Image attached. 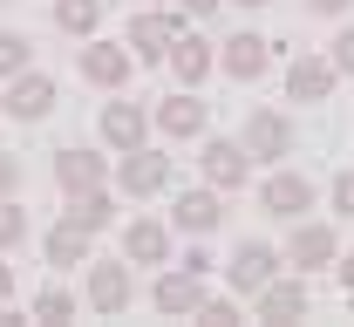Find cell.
Here are the masks:
<instances>
[{"mask_svg":"<svg viewBox=\"0 0 354 327\" xmlns=\"http://www.w3.org/2000/svg\"><path fill=\"white\" fill-rule=\"evenodd\" d=\"M239 143L252 150V164H286V150H293V123H286L279 109H252Z\"/></svg>","mask_w":354,"mask_h":327,"instance_id":"52a82bcc","label":"cell"},{"mask_svg":"<svg viewBox=\"0 0 354 327\" xmlns=\"http://www.w3.org/2000/svg\"><path fill=\"white\" fill-rule=\"evenodd\" d=\"M334 212H341V218H354V171H341V178H334Z\"/></svg>","mask_w":354,"mask_h":327,"instance_id":"83f0119b","label":"cell"},{"mask_svg":"<svg viewBox=\"0 0 354 327\" xmlns=\"http://www.w3.org/2000/svg\"><path fill=\"white\" fill-rule=\"evenodd\" d=\"M279 266H286V259H279V252H272L266 239H245V245H239V252L225 259V280H232V293H259V286L272 280Z\"/></svg>","mask_w":354,"mask_h":327,"instance_id":"ba28073f","label":"cell"},{"mask_svg":"<svg viewBox=\"0 0 354 327\" xmlns=\"http://www.w3.org/2000/svg\"><path fill=\"white\" fill-rule=\"evenodd\" d=\"M171 171H177V164L157 150V143H136V150L116 157V178H109V185H123L130 198H157V191L171 185Z\"/></svg>","mask_w":354,"mask_h":327,"instance_id":"6da1fadb","label":"cell"},{"mask_svg":"<svg viewBox=\"0 0 354 327\" xmlns=\"http://www.w3.org/2000/svg\"><path fill=\"white\" fill-rule=\"evenodd\" d=\"M239 7H266V0H239Z\"/></svg>","mask_w":354,"mask_h":327,"instance_id":"d590c367","label":"cell"},{"mask_svg":"<svg viewBox=\"0 0 354 327\" xmlns=\"http://www.w3.org/2000/svg\"><path fill=\"white\" fill-rule=\"evenodd\" d=\"M130 300H136L130 259H102V266H88V307H95V314H123Z\"/></svg>","mask_w":354,"mask_h":327,"instance_id":"5bb4252c","label":"cell"},{"mask_svg":"<svg viewBox=\"0 0 354 327\" xmlns=\"http://www.w3.org/2000/svg\"><path fill=\"white\" fill-rule=\"evenodd\" d=\"M266 62H272V41L266 35H232V41H218V68L232 82H259Z\"/></svg>","mask_w":354,"mask_h":327,"instance_id":"2e32d148","label":"cell"},{"mask_svg":"<svg viewBox=\"0 0 354 327\" xmlns=\"http://www.w3.org/2000/svg\"><path fill=\"white\" fill-rule=\"evenodd\" d=\"M334 82H341V68L327 55H293L286 62V102H327Z\"/></svg>","mask_w":354,"mask_h":327,"instance_id":"9c48e42d","label":"cell"},{"mask_svg":"<svg viewBox=\"0 0 354 327\" xmlns=\"http://www.w3.org/2000/svg\"><path fill=\"white\" fill-rule=\"evenodd\" d=\"M259 205L272 212V218H300V212L313 205V185L300 178V171H272V178L259 185Z\"/></svg>","mask_w":354,"mask_h":327,"instance_id":"d6986e66","label":"cell"},{"mask_svg":"<svg viewBox=\"0 0 354 327\" xmlns=\"http://www.w3.org/2000/svg\"><path fill=\"white\" fill-rule=\"evenodd\" d=\"M88 239L95 232H82V225L62 218V225L48 232V266H88Z\"/></svg>","mask_w":354,"mask_h":327,"instance_id":"7402d4cb","label":"cell"},{"mask_svg":"<svg viewBox=\"0 0 354 327\" xmlns=\"http://www.w3.org/2000/svg\"><path fill=\"white\" fill-rule=\"evenodd\" d=\"M0 109H7L14 123H41L48 109H55V75H35V68L7 75V95H0Z\"/></svg>","mask_w":354,"mask_h":327,"instance_id":"5b68a950","label":"cell"},{"mask_svg":"<svg viewBox=\"0 0 354 327\" xmlns=\"http://www.w3.org/2000/svg\"><path fill=\"white\" fill-rule=\"evenodd\" d=\"M55 28H62V35H95V28H102V0H55Z\"/></svg>","mask_w":354,"mask_h":327,"instance_id":"603a6c76","label":"cell"},{"mask_svg":"<svg viewBox=\"0 0 354 327\" xmlns=\"http://www.w3.org/2000/svg\"><path fill=\"white\" fill-rule=\"evenodd\" d=\"M123 259L130 266H171V225L164 218H130L123 225Z\"/></svg>","mask_w":354,"mask_h":327,"instance_id":"9a60e30c","label":"cell"},{"mask_svg":"<svg viewBox=\"0 0 354 327\" xmlns=\"http://www.w3.org/2000/svg\"><path fill=\"white\" fill-rule=\"evenodd\" d=\"M177 35H184V21H177V14H157V7H143V14L130 21V35H123V41H130L136 62H164Z\"/></svg>","mask_w":354,"mask_h":327,"instance_id":"8fae6325","label":"cell"},{"mask_svg":"<svg viewBox=\"0 0 354 327\" xmlns=\"http://www.w3.org/2000/svg\"><path fill=\"white\" fill-rule=\"evenodd\" d=\"M130 75H136L130 41H95V35H88V48H82V82H95V89H123Z\"/></svg>","mask_w":354,"mask_h":327,"instance_id":"8992f818","label":"cell"},{"mask_svg":"<svg viewBox=\"0 0 354 327\" xmlns=\"http://www.w3.org/2000/svg\"><path fill=\"white\" fill-rule=\"evenodd\" d=\"M177 266H184V273H212V252H205V245H191V252H184Z\"/></svg>","mask_w":354,"mask_h":327,"instance_id":"4dcf8cb0","label":"cell"},{"mask_svg":"<svg viewBox=\"0 0 354 327\" xmlns=\"http://www.w3.org/2000/svg\"><path fill=\"white\" fill-rule=\"evenodd\" d=\"M313 14H348V0H313Z\"/></svg>","mask_w":354,"mask_h":327,"instance_id":"836d02e7","label":"cell"},{"mask_svg":"<svg viewBox=\"0 0 354 327\" xmlns=\"http://www.w3.org/2000/svg\"><path fill=\"white\" fill-rule=\"evenodd\" d=\"M68 225H82V232H109V218H116V198H109V185L95 191H68V212H62Z\"/></svg>","mask_w":354,"mask_h":327,"instance_id":"44dd1931","label":"cell"},{"mask_svg":"<svg viewBox=\"0 0 354 327\" xmlns=\"http://www.w3.org/2000/svg\"><path fill=\"white\" fill-rule=\"evenodd\" d=\"M7 300H14V266L0 259V307H7Z\"/></svg>","mask_w":354,"mask_h":327,"instance_id":"d6a6232c","label":"cell"},{"mask_svg":"<svg viewBox=\"0 0 354 327\" xmlns=\"http://www.w3.org/2000/svg\"><path fill=\"white\" fill-rule=\"evenodd\" d=\"M116 178V164L102 157V150H55V185H62V198L68 191H95Z\"/></svg>","mask_w":354,"mask_h":327,"instance_id":"4fadbf2b","label":"cell"},{"mask_svg":"<svg viewBox=\"0 0 354 327\" xmlns=\"http://www.w3.org/2000/svg\"><path fill=\"white\" fill-rule=\"evenodd\" d=\"M150 130H157V137H171V143L205 137V102H198V89H171L157 109H150Z\"/></svg>","mask_w":354,"mask_h":327,"instance_id":"7a4b0ae2","label":"cell"},{"mask_svg":"<svg viewBox=\"0 0 354 327\" xmlns=\"http://www.w3.org/2000/svg\"><path fill=\"white\" fill-rule=\"evenodd\" d=\"M21 239H28V212L14 198H0V252H21Z\"/></svg>","mask_w":354,"mask_h":327,"instance_id":"d4e9b609","label":"cell"},{"mask_svg":"<svg viewBox=\"0 0 354 327\" xmlns=\"http://www.w3.org/2000/svg\"><path fill=\"white\" fill-rule=\"evenodd\" d=\"M14 185H21V157L0 150V198H14Z\"/></svg>","mask_w":354,"mask_h":327,"instance_id":"f546056e","label":"cell"},{"mask_svg":"<svg viewBox=\"0 0 354 327\" xmlns=\"http://www.w3.org/2000/svg\"><path fill=\"white\" fill-rule=\"evenodd\" d=\"M218 218H225V205H218V191H212V185L177 191V212H171V225H177V232L205 239V232H218Z\"/></svg>","mask_w":354,"mask_h":327,"instance_id":"ac0fdd59","label":"cell"},{"mask_svg":"<svg viewBox=\"0 0 354 327\" xmlns=\"http://www.w3.org/2000/svg\"><path fill=\"white\" fill-rule=\"evenodd\" d=\"M164 62H171V68H177V82H184V89H198V82H205V75L218 68V48L205 41V35H177Z\"/></svg>","mask_w":354,"mask_h":327,"instance_id":"ffe728a7","label":"cell"},{"mask_svg":"<svg viewBox=\"0 0 354 327\" xmlns=\"http://www.w3.org/2000/svg\"><path fill=\"white\" fill-rule=\"evenodd\" d=\"M191 321H205V327H239V300H212V293H205V307H198Z\"/></svg>","mask_w":354,"mask_h":327,"instance_id":"4316f807","label":"cell"},{"mask_svg":"<svg viewBox=\"0 0 354 327\" xmlns=\"http://www.w3.org/2000/svg\"><path fill=\"white\" fill-rule=\"evenodd\" d=\"M341 259V239L334 225H320V218H300L293 232H286V266H300V273H320V266H334Z\"/></svg>","mask_w":354,"mask_h":327,"instance_id":"3957f363","label":"cell"},{"mask_svg":"<svg viewBox=\"0 0 354 327\" xmlns=\"http://www.w3.org/2000/svg\"><path fill=\"white\" fill-rule=\"evenodd\" d=\"M28 55H35L28 35H7V28H0V75H21V68H28Z\"/></svg>","mask_w":354,"mask_h":327,"instance_id":"484cf974","label":"cell"},{"mask_svg":"<svg viewBox=\"0 0 354 327\" xmlns=\"http://www.w3.org/2000/svg\"><path fill=\"white\" fill-rule=\"evenodd\" d=\"M198 164H205V185L212 191H239L252 178V150L239 137H205V157H198Z\"/></svg>","mask_w":354,"mask_h":327,"instance_id":"277c9868","label":"cell"},{"mask_svg":"<svg viewBox=\"0 0 354 327\" xmlns=\"http://www.w3.org/2000/svg\"><path fill=\"white\" fill-rule=\"evenodd\" d=\"M35 321H75V293L68 286H41L35 293Z\"/></svg>","mask_w":354,"mask_h":327,"instance_id":"cb8c5ba5","label":"cell"},{"mask_svg":"<svg viewBox=\"0 0 354 327\" xmlns=\"http://www.w3.org/2000/svg\"><path fill=\"white\" fill-rule=\"evenodd\" d=\"M150 307H157V314H171V321L198 314V307H205V273H184V266L157 273V286H150Z\"/></svg>","mask_w":354,"mask_h":327,"instance_id":"7c38bea8","label":"cell"},{"mask_svg":"<svg viewBox=\"0 0 354 327\" xmlns=\"http://www.w3.org/2000/svg\"><path fill=\"white\" fill-rule=\"evenodd\" d=\"M177 7H184V14H212L218 0H177Z\"/></svg>","mask_w":354,"mask_h":327,"instance_id":"e575fe53","label":"cell"},{"mask_svg":"<svg viewBox=\"0 0 354 327\" xmlns=\"http://www.w3.org/2000/svg\"><path fill=\"white\" fill-rule=\"evenodd\" d=\"M252 300H259V321H272V327L307 321V307H313V300H307V286H300V280H279V273H272V280H266Z\"/></svg>","mask_w":354,"mask_h":327,"instance_id":"e0dca14e","label":"cell"},{"mask_svg":"<svg viewBox=\"0 0 354 327\" xmlns=\"http://www.w3.org/2000/svg\"><path fill=\"white\" fill-rule=\"evenodd\" d=\"M341 75H354V28H341V41H334V55H327Z\"/></svg>","mask_w":354,"mask_h":327,"instance_id":"f1b7e54d","label":"cell"},{"mask_svg":"<svg viewBox=\"0 0 354 327\" xmlns=\"http://www.w3.org/2000/svg\"><path fill=\"white\" fill-rule=\"evenodd\" d=\"M143 7H150V0H143Z\"/></svg>","mask_w":354,"mask_h":327,"instance_id":"8d00e7d4","label":"cell"},{"mask_svg":"<svg viewBox=\"0 0 354 327\" xmlns=\"http://www.w3.org/2000/svg\"><path fill=\"white\" fill-rule=\"evenodd\" d=\"M95 130H102V143H109V150H136V143H150V109L116 95V102H102Z\"/></svg>","mask_w":354,"mask_h":327,"instance_id":"30bf717a","label":"cell"},{"mask_svg":"<svg viewBox=\"0 0 354 327\" xmlns=\"http://www.w3.org/2000/svg\"><path fill=\"white\" fill-rule=\"evenodd\" d=\"M334 273H341V286L354 293V252H341V259H334Z\"/></svg>","mask_w":354,"mask_h":327,"instance_id":"1f68e13d","label":"cell"}]
</instances>
